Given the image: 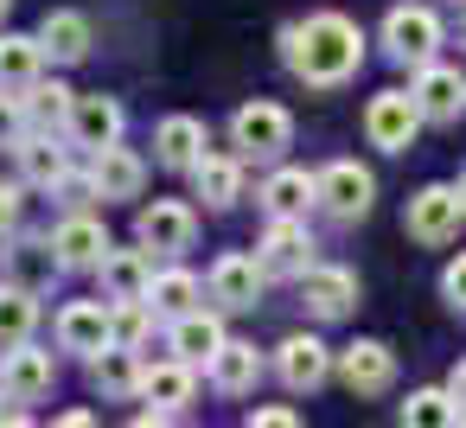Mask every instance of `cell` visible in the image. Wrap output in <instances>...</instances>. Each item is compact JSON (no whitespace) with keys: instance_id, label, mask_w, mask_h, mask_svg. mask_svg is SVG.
<instances>
[{"instance_id":"28","label":"cell","mask_w":466,"mask_h":428,"mask_svg":"<svg viewBox=\"0 0 466 428\" xmlns=\"http://www.w3.org/2000/svg\"><path fill=\"white\" fill-rule=\"evenodd\" d=\"M46 46L39 33H0V90H33L46 77Z\"/></svg>"},{"instance_id":"25","label":"cell","mask_w":466,"mask_h":428,"mask_svg":"<svg viewBox=\"0 0 466 428\" xmlns=\"http://www.w3.org/2000/svg\"><path fill=\"white\" fill-rule=\"evenodd\" d=\"M14 160H20V179H26L33 192H58V179L71 173V148H58V135H52V128L26 135V141L14 148Z\"/></svg>"},{"instance_id":"6","label":"cell","mask_w":466,"mask_h":428,"mask_svg":"<svg viewBox=\"0 0 466 428\" xmlns=\"http://www.w3.org/2000/svg\"><path fill=\"white\" fill-rule=\"evenodd\" d=\"M135 243L154 250V256H186L198 243V211L186 199H154L135 211Z\"/></svg>"},{"instance_id":"39","label":"cell","mask_w":466,"mask_h":428,"mask_svg":"<svg viewBox=\"0 0 466 428\" xmlns=\"http://www.w3.org/2000/svg\"><path fill=\"white\" fill-rule=\"evenodd\" d=\"M441 294H447V307H453V313H466V250L441 269Z\"/></svg>"},{"instance_id":"46","label":"cell","mask_w":466,"mask_h":428,"mask_svg":"<svg viewBox=\"0 0 466 428\" xmlns=\"http://www.w3.org/2000/svg\"><path fill=\"white\" fill-rule=\"evenodd\" d=\"M0 403H7V390H0Z\"/></svg>"},{"instance_id":"7","label":"cell","mask_w":466,"mask_h":428,"mask_svg":"<svg viewBox=\"0 0 466 428\" xmlns=\"http://www.w3.org/2000/svg\"><path fill=\"white\" fill-rule=\"evenodd\" d=\"M402 224H409V237H415V243H428V250L453 243V237H460V224H466V199H460V186H421V192L409 199Z\"/></svg>"},{"instance_id":"36","label":"cell","mask_w":466,"mask_h":428,"mask_svg":"<svg viewBox=\"0 0 466 428\" xmlns=\"http://www.w3.org/2000/svg\"><path fill=\"white\" fill-rule=\"evenodd\" d=\"M26 135H33L26 97H20V90H0V148H20Z\"/></svg>"},{"instance_id":"14","label":"cell","mask_w":466,"mask_h":428,"mask_svg":"<svg viewBox=\"0 0 466 428\" xmlns=\"http://www.w3.org/2000/svg\"><path fill=\"white\" fill-rule=\"evenodd\" d=\"M339 383H345L351 396H383V390L396 383V352H390L383 339H351V345L339 352Z\"/></svg>"},{"instance_id":"31","label":"cell","mask_w":466,"mask_h":428,"mask_svg":"<svg viewBox=\"0 0 466 428\" xmlns=\"http://www.w3.org/2000/svg\"><path fill=\"white\" fill-rule=\"evenodd\" d=\"M33 326H39V294L20 288V281H0V352L26 345Z\"/></svg>"},{"instance_id":"26","label":"cell","mask_w":466,"mask_h":428,"mask_svg":"<svg viewBox=\"0 0 466 428\" xmlns=\"http://www.w3.org/2000/svg\"><path fill=\"white\" fill-rule=\"evenodd\" d=\"M256 199H262L268 218H307V205H319V173H307V167H275Z\"/></svg>"},{"instance_id":"3","label":"cell","mask_w":466,"mask_h":428,"mask_svg":"<svg viewBox=\"0 0 466 428\" xmlns=\"http://www.w3.org/2000/svg\"><path fill=\"white\" fill-rule=\"evenodd\" d=\"M288 148H294V116L281 103L256 97V103H243L230 116V154H243V160H281Z\"/></svg>"},{"instance_id":"4","label":"cell","mask_w":466,"mask_h":428,"mask_svg":"<svg viewBox=\"0 0 466 428\" xmlns=\"http://www.w3.org/2000/svg\"><path fill=\"white\" fill-rule=\"evenodd\" d=\"M421 122H428V116L415 109L409 90H377V97L364 103V141L383 148V154H409L415 135H421Z\"/></svg>"},{"instance_id":"33","label":"cell","mask_w":466,"mask_h":428,"mask_svg":"<svg viewBox=\"0 0 466 428\" xmlns=\"http://www.w3.org/2000/svg\"><path fill=\"white\" fill-rule=\"evenodd\" d=\"M402 428H466V409L453 403V390H409L402 403Z\"/></svg>"},{"instance_id":"30","label":"cell","mask_w":466,"mask_h":428,"mask_svg":"<svg viewBox=\"0 0 466 428\" xmlns=\"http://www.w3.org/2000/svg\"><path fill=\"white\" fill-rule=\"evenodd\" d=\"M141 352H128V345H109V352H96L90 358V383L103 390V396H141Z\"/></svg>"},{"instance_id":"29","label":"cell","mask_w":466,"mask_h":428,"mask_svg":"<svg viewBox=\"0 0 466 428\" xmlns=\"http://www.w3.org/2000/svg\"><path fill=\"white\" fill-rule=\"evenodd\" d=\"M205 371H211V390H224V396H249V390L262 383V352H256L249 339H224V352H218Z\"/></svg>"},{"instance_id":"18","label":"cell","mask_w":466,"mask_h":428,"mask_svg":"<svg viewBox=\"0 0 466 428\" xmlns=\"http://www.w3.org/2000/svg\"><path fill=\"white\" fill-rule=\"evenodd\" d=\"M243 186H249V160H243V154L205 148V160L192 167V192L205 199V211H230V205L243 199Z\"/></svg>"},{"instance_id":"24","label":"cell","mask_w":466,"mask_h":428,"mask_svg":"<svg viewBox=\"0 0 466 428\" xmlns=\"http://www.w3.org/2000/svg\"><path fill=\"white\" fill-rule=\"evenodd\" d=\"M39 46H46L52 65H84L90 46H96V33H90V20H84L77 7H52V14L39 20Z\"/></svg>"},{"instance_id":"2","label":"cell","mask_w":466,"mask_h":428,"mask_svg":"<svg viewBox=\"0 0 466 428\" xmlns=\"http://www.w3.org/2000/svg\"><path fill=\"white\" fill-rule=\"evenodd\" d=\"M441 39H447V33H441V14L421 7V0H402V7H390V14H383V33H377L383 58H390V65H409V71L434 65Z\"/></svg>"},{"instance_id":"11","label":"cell","mask_w":466,"mask_h":428,"mask_svg":"<svg viewBox=\"0 0 466 428\" xmlns=\"http://www.w3.org/2000/svg\"><path fill=\"white\" fill-rule=\"evenodd\" d=\"M339 371V352H326L313 332H288L281 345H275V377L300 396V390H319L326 377Z\"/></svg>"},{"instance_id":"32","label":"cell","mask_w":466,"mask_h":428,"mask_svg":"<svg viewBox=\"0 0 466 428\" xmlns=\"http://www.w3.org/2000/svg\"><path fill=\"white\" fill-rule=\"evenodd\" d=\"M198 294H205V281H198L192 269H154L147 307H154L160 320H179V313H192V307H198Z\"/></svg>"},{"instance_id":"45","label":"cell","mask_w":466,"mask_h":428,"mask_svg":"<svg viewBox=\"0 0 466 428\" xmlns=\"http://www.w3.org/2000/svg\"><path fill=\"white\" fill-rule=\"evenodd\" d=\"M460 199H466V173H460Z\"/></svg>"},{"instance_id":"17","label":"cell","mask_w":466,"mask_h":428,"mask_svg":"<svg viewBox=\"0 0 466 428\" xmlns=\"http://www.w3.org/2000/svg\"><path fill=\"white\" fill-rule=\"evenodd\" d=\"M116 345V320H109V301H71L58 313V352H77V358H96Z\"/></svg>"},{"instance_id":"10","label":"cell","mask_w":466,"mask_h":428,"mask_svg":"<svg viewBox=\"0 0 466 428\" xmlns=\"http://www.w3.org/2000/svg\"><path fill=\"white\" fill-rule=\"evenodd\" d=\"M262 288H268V269H262L256 256L230 250V256L211 262V301H218L224 313H249V307H262Z\"/></svg>"},{"instance_id":"19","label":"cell","mask_w":466,"mask_h":428,"mask_svg":"<svg viewBox=\"0 0 466 428\" xmlns=\"http://www.w3.org/2000/svg\"><path fill=\"white\" fill-rule=\"evenodd\" d=\"M52 250H58V262H65V269H96L116 243H109V230H103V218H96V211H65V218H58V230H52Z\"/></svg>"},{"instance_id":"47","label":"cell","mask_w":466,"mask_h":428,"mask_svg":"<svg viewBox=\"0 0 466 428\" xmlns=\"http://www.w3.org/2000/svg\"><path fill=\"white\" fill-rule=\"evenodd\" d=\"M460 39H466V26H460Z\"/></svg>"},{"instance_id":"41","label":"cell","mask_w":466,"mask_h":428,"mask_svg":"<svg viewBox=\"0 0 466 428\" xmlns=\"http://www.w3.org/2000/svg\"><path fill=\"white\" fill-rule=\"evenodd\" d=\"M52 428H103V422H96V415H90V409H65V415H58V422H52Z\"/></svg>"},{"instance_id":"34","label":"cell","mask_w":466,"mask_h":428,"mask_svg":"<svg viewBox=\"0 0 466 428\" xmlns=\"http://www.w3.org/2000/svg\"><path fill=\"white\" fill-rule=\"evenodd\" d=\"M26 97V116H33V128H65L71 122V109H77V90L71 84H58V77H39L33 90H20Z\"/></svg>"},{"instance_id":"9","label":"cell","mask_w":466,"mask_h":428,"mask_svg":"<svg viewBox=\"0 0 466 428\" xmlns=\"http://www.w3.org/2000/svg\"><path fill=\"white\" fill-rule=\"evenodd\" d=\"M52 383H58V358L46 352V345H14V352H0V390H7V403H39V396H52Z\"/></svg>"},{"instance_id":"15","label":"cell","mask_w":466,"mask_h":428,"mask_svg":"<svg viewBox=\"0 0 466 428\" xmlns=\"http://www.w3.org/2000/svg\"><path fill=\"white\" fill-rule=\"evenodd\" d=\"M90 179H96V199H103V205H128V199L147 192V160L116 141V148L90 154Z\"/></svg>"},{"instance_id":"42","label":"cell","mask_w":466,"mask_h":428,"mask_svg":"<svg viewBox=\"0 0 466 428\" xmlns=\"http://www.w3.org/2000/svg\"><path fill=\"white\" fill-rule=\"evenodd\" d=\"M447 390H453V403H460V409H466V358H460V364H453V377H447Z\"/></svg>"},{"instance_id":"8","label":"cell","mask_w":466,"mask_h":428,"mask_svg":"<svg viewBox=\"0 0 466 428\" xmlns=\"http://www.w3.org/2000/svg\"><path fill=\"white\" fill-rule=\"evenodd\" d=\"M256 262L268 269V281H300L313 269V230H307V218H268V230L256 243Z\"/></svg>"},{"instance_id":"44","label":"cell","mask_w":466,"mask_h":428,"mask_svg":"<svg viewBox=\"0 0 466 428\" xmlns=\"http://www.w3.org/2000/svg\"><path fill=\"white\" fill-rule=\"evenodd\" d=\"M7 14H14V0H0V33H7Z\"/></svg>"},{"instance_id":"37","label":"cell","mask_w":466,"mask_h":428,"mask_svg":"<svg viewBox=\"0 0 466 428\" xmlns=\"http://www.w3.org/2000/svg\"><path fill=\"white\" fill-rule=\"evenodd\" d=\"M26 179H7V186H0V243H7V237H20V218H26Z\"/></svg>"},{"instance_id":"23","label":"cell","mask_w":466,"mask_h":428,"mask_svg":"<svg viewBox=\"0 0 466 428\" xmlns=\"http://www.w3.org/2000/svg\"><path fill=\"white\" fill-rule=\"evenodd\" d=\"M224 320L218 313H205V307H192V313H179L173 326H167V352L173 358H186V364H211L218 352H224Z\"/></svg>"},{"instance_id":"20","label":"cell","mask_w":466,"mask_h":428,"mask_svg":"<svg viewBox=\"0 0 466 428\" xmlns=\"http://www.w3.org/2000/svg\"><path fill=\"white\" fill-rule=\"evenodd\" d=\"M409 97H415V109H421L428 122H460V116H466V77H460L453 65H441V58L415 71Z\"/></svg>"},{"instance_id":"38","label":"cell","mask_w":466,"mask_h":428,"mask_svg":"<svg viewBox=\"0 0 466 428\" xmlns=\"http://www.w3.org/2000/svg\"><path fill=\"white\" fill-rule=\"evenodd\" d=\"M52 199H58V205H65V211H90V205H96V179H90V173H77V167H71V173H65V179H58V192H52Z\"/></svg>"},{"instance_id":"22","label":"cell","mask_w":466,"mask_h":428,"mask_svg":"<svg viewBox=\"0 0 466 428\" xmlns=\"http://www.w3.org/2000/svg\"><path fill=\"white\" fill-rule=\"evenodd\" d=\"M96 281H103V301H147L154 288V250H109L96 262Z\"/></svg>"},{"instance_id":"27","label":"cell","mask_w":466,"mask_h":428,"mask_svg":"<svg viewBox=\"0 0 466 428\" xmlns=\"http://www.w3.org/2000/svg\"><path fill=\"white\" fill-rule=\"evenodd\" d=\"M192 390H198V364H186V358H160V364L141 371V396H147L160 415H179V409L192 403Z\"/></svg>"},{"instance_id":"35","label":"cell","mask_w":466,"mask_h":428,"mask_svg":"<svg viewBox=\"0 0 466 428\" xmlns=\"http://www.w3.org/2000/svg\"><path fill=\"white\" fill-rule=\"evenodd\" d=\"M109 320H116V345H128V352H141L160 313H154L147 301H109Z\"/></svg>"},{"instance_id":"43","label":"cell","mask_w":466,"mask_h":428,"mask_svg":"<svg viewBox=\"0 0 466 428\" xmlns=\"http://www.w3.org/2000/svg\"><path fill=\"white\" fill-rule=\"evenodd\" d=\"M128 428H167V415H160V409H147V415H135Z\"/></svg>"},{"instance_id":"40","label":"cell","mask_w":466,"mask_h":428,"mask_svg":"<svg viewBox=\"0 0 466 428\" xmlns=\"http://www.w3.org/2000/svg\"><path fill=\"white\" fill-rule=\"evenodd\" d=\"M243 428H300V415H294L288 403H262V409H249Z\"/></svg>"},{"instance_id":"12","label":"cell","mask_w":466,"mask_h":428,"mask_svg":"<svg viewBox=\"0 0 466 428\" xmlns=\"http://www.w3.org/2000/svg\"><path fill=\"white\" fill-rule=\"evenodd\" d=\"M0 262H7V281H20V288H33V294H46V288L65 275V262H58V250H52V237H39V230L7 237V243H0Z\"/></svg>"},{"instance_id":"16","label":"cell","mask_w":466,"mask_h":428,"mask_svg":"<svg viewBox=\"0 0 466 428\" xmlns=\"http://www.w3.org/2000/svg\"><path fill=\"white\" fill-rule=\"evenodd\" d=\"M300 307H307L313 320H345V313L358 307V275L339 269V262H313V269L300 275Z\"/></svg>"},{"instance_id":"21","label":"cell","mask_w":466,"mask_h":428,"mask_svg":"<svg viewBox=\"0 0 466 428\" xmlns=\"http://www.w3.org/2000/svg\"><path fill=\"white\" fill-rule=\"evenodd\" d=\"M205 148H211V128H205L198 116H167V122L154 128V160H160L167 173H192V167L205 160Z\"/></svg>"},{"instance_id":"1","label":"cell","mask_w":466,"mask_h":428,"mask_svg":"<svg viewBox=\"0 0 466 428\" xmlns=\"http://www.w3.org/2000/svg\"><path fill=\"white\" fill-rule=\"evenodd\" d=\"M281 65L294 71V84L307 90H339L358 77L364 65V26L345 14H307L281 26Z\"/></svg>"},{"instance_id":"5","label":"cell","mask_w":466,"mask_h":428,"mask_svg":"<svg viewBox=\"0 0 466 428\" xmlns=\"http://www.w3.org/2000/svg\"><path fill=\"white\" fill-rule=\"evenodd\" d=\"M370 205H377V173L370 167H358V160L319 167V211L332 224H358V218H370Z\"/></svg>"},{"instance_id":"13","label":"cell","mask_w":466,"mask_h":428,"mask_svg":"<svg viewBox=\"0 0 466 428\" xmlns=\"http://www.w3.org/2000/svg\"><path fill=\"white\" fill-rule=\"evenodd\" d=\"M122 128H128V109H122L116 97H103V90H90V97H77V109H71V122H65V135H71V148H90V154H103V148H116V141H122Z\"/></svg>"}]
</instances>
